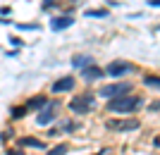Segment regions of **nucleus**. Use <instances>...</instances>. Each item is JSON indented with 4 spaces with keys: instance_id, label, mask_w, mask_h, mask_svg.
<instances>
[{
    "instance_id": "obj_2",
    "label": "nucleus",
    "mask_w": 160,
    "mask_h": 155,
    "mask_svg": "<svg viewBox=\"0 0 160 155\" xmlns=\"http://www.w3.org/2000/svg\"><path fill=\"white\" fill-rule=\"evenodd\" d=\"M93 108H96V98L91 93L74 95L72 100H69V110H72L74 115H86V112H91Z\"/></svg>"
},
{
    "instance_id": "obj_18",
    "label": "nucleus",
    "mask_w": 160,
    "mask_h": 155,
    "mask_svg": "<svg viewBox=\"0 0 160 155\" xmlns=\"http://www.w3.org/2000/svg\"><path fill=\"white\" fill-rule=\"evenodd\" d=\"M148 5L151 7H160V0H148Z\"/></svg>"
},
{
    "instance_id": "obj_19",
    "label": "nucleus",
    "mask_w": 160,
    "mask_h": 155,
    "mask_svg": "<svg viewBox=\"0 0 160 155\" xmlns=\"http://www.w3.org/2000/svg\"><path fill=\"white\" fill-rule=\"evenodd\" d=\"M7 155H24L22 150H7Z\"/></svg>"
},
{
    "instance_id": "obj_7",
    "label": "nucleus",
    "mask_w": 160,
    "mask_h": 155,
    "mask_svg": "<svg viewBox=\"0 0 160 155\" xmlns=\"http://www.w3.org/2000/svg\"><path fill=\"white\" fill-rule=\"evenodd\" d=\"M72 24H74V17H69V14H62V17L50 19V29H53V31H65V29H69Z\"/></svg>"
},
{
    "instance_id": "obj_8",
    "label": "nucleus",
    "mask_w": 160,
    "mask_h": 155,
    "mask_svg": "<svg viewBox=\"0 0 160 155\" xmlns=\"http://www.w3.org/2000/svg\"><path fill=\"white\" fill-rule=\"evenodd\" d=\"M72 88H74V76H62L50 86V91L53 93H65V91H72Z\"/></svg>"
},
{
    "instance_id": "obj_16",
    "label": "nucleus",
    "mask_w": 160,
    "mask_h": 155,
    "mask_svg": "<svg viewBox=\"0 0 160 155\" xmlns=\"http://www.w3.org/2000/svg\"><path fill=\"white\" fill-rule=\"evenodd\" d=\"M27 105H22V108H12V117H14V119H22V117H24V115H27Z\"/></svg>"
},
{
    "instance_id": "obj_22",
    "label": "nucleus",
    "mask_w": 160,
    "mask_h": 155,
    "mask_svg": "<svg viewBox=\"0 0 160 155\" xmlns=\"http://www.w3.org/2000/svg\"><path fill=\"white\" fill-rule=\"evenodd\" d=\"M155 143H158V146H160V138H155Z\"/></svg>"
},
{
    "instance_id": "obj_11",
    "label": "nucleus",
    "mask_w": 160,
    "mask_h": 155,
    "mask_svg": "<svg viewBox=\"0 0 160 155\" xmlns=\"http://www.w3.org/2000/svg\"><path fill=\"white\" fill-rule=\"evenodd\" d=\"M88 65H93V57H91V55H77L72 60L74 69H84V67H88Z\"/></svg>"
},
{
    "instance_id": "obj_15",
    "label": "nucleus",
    "mask_w": 160,
    "mask_h": 155,
    "mask_svg": "<svg viewBox=\"0 0 160 155\" xmlns=\"http://www.w3.org/2000/svg\"><path fill=\"white\" fill-rule=\"evenodd\" d=\"M143 84H146V86H153V88H160V76H143Z\"/></svg>"
},
{
    "instance_id": "obj_20",
    "label": "nucleus",
    "mask_w": 160,
    "mask_h": 155,
    "mask_svg": "<svg viewBox=\"0 0 160 155\" xmlns=\"http://www.w3.org/2000/svg\"><path fill=\"white\" fill-rule=\"evenodd\" d=\"M96 155H112V150H108V148H105V150H100V153H96Z\"/></svg>"
},
{
    "instance_id": "obj_13",
    "label": "nucleus",
    "mask_w": 160,
    "mask_h": 155,
    "mask_svg": "<svg viewBox=\"0 0 160 155\" xmlns=\"http://www.w3.org/2000/svg\"><path fill=\"white\" fill-rule=\"evenodd\" d=\"M67 150H69V146H67V143H60V146H55V148L48 150V155H67Z\"/></svg>"
},
{
    "instance_id": "obj_5",
    "label": "nucleus",
    "mask_w": 160,
    "mask_h": 155,
    "mask_svg": "<svg viewBox=\"0 0 160 155\" xmlns=\"http://www.w3.org/2000/svg\"><path fill=\"white\" fill-rule=\"evenodd\" d=\"M55 110H58V103H50V100H48L46 105H43V110L38 112V117H36V124L48 127L50 122H55Z\"/></svg>"
},
{
    "instance_id": "obj_9",
    "label": "nucleus",
    "mask_w": 160,
    "mask_h": 155,
    "mask_svg": "<svg viewBox=\"0 0 160 155\" xmlns=\"http://www.w3.org/2000/svg\"><path fill=\"white\" fill-rule=\"evenodd\" d=\"M103 74H105V72H103L100 67H96V65H88V67L81 69V76H84L86 81H96V79H100Z\"/></svg>"
},
{
    "instance_id": "obj_21",
    "label": "nucleus",
    "mask_w": 160,
    "mask_h": 155,
    "mask_svg": "<svg viewBox=\"0 0 160 155\" xmlns=\"http://www.w3.org/2000/svg\"><path fill=\"white\" fill-rule=\"evenodd\" d=\"M151 110H160V103H153V105H151Z\"/></svg>"
},
{
    "instance_id": "obj_1",
    "label": "nucleus",
    "mask_w": 160,
    "mask_h": 155,
    "mask_svg": "<svg viewBox=\"0 0 160 155\" xmlns=\"http://www.w3.org/2000/svg\"><path fill=\"white\" fill-rule=\"evenodd\" d=\"M139 105H141L139 95H127V93L108 100V110H110V112H117V115H120V112H134Z\"/></svg>"
},
{
    "instance_id": "obj_4",
    "label": "nucleus",
    "mask_w": 160,
    "mask_h": 155,
    "mask_svg": "<svg viewBox=\"0 0 160 155\" xmlns=\"http://www.w3.org/2000/svg\"><path fill=\"white\" fill-rule=\"evenodd\" d=\"M134 72V67L132 65H129V62H110V65H108L105 67V74L108 76H112V79H117V76H124V74H132Z\"/></svg>"
},
{
    "instance_id": "obj_14",
    "label": "nucleus",
    "mask_w": 160,
    "mask_h": 155,
    "mask_svg": "<svg viewBox=\"0 0 160 155\" xmlns=\"http://www.w3.org/2000/svg\"><path fill=\"white\" fill-rule=\"evenodd\" d=\"M46 98H43V95H38V98H31V100L27 103V108H43V105H46Z\"/></svg>"
},
{
    "instance_id": "obj_10",
    "label": "nucleus",
    "mask_w": 160,
    "mask_h": 155,
    "mask_svg": "<svg viewBox=\"0 0 160 155\" xmlns=\"http://www.w3.org/2000/svg\"><path fill=\"white\" fill-rule=\"evenodd\" d=\"M19 146H22V148H38V150L46 148V143H43V141H38V138H31V136H24V138H19Z\"/></svg>"
},
{
    "instance_id": "obj_12",
    "label": "nucleus",
    "mask_w": 160,
    "mask_h": 155,
    "mask_svg": "<svg viewBox=\"0 0 160 155\" xmlns=\"http://www.w3.org/2000/svg\"><path fill=\"white\" fill-rule=\"evenodd\" d=\"M84 14H86L88 19H93V17H98V19H105V17H108V10H86Z\"/></svg>"
},
{
    "instance_id": "obj_17",
    "label": "nucleus",
    "mask_w": 160,
    "mask_h": 155,
    "mask_svg": "<svg viewBox=\"0 0 160 155\" xmlns=\"http://www.w3.org/2000/svg\"><path fill=\"white\" fill-rule=\"evenodd\" d=\"M53 5H58V0H46V2H43V7H46V10H50Z\"/></svg>"
},
{
    "instance_id": "obj_6",
    "label": "nucleus",
    "mask_w": 160,
    "mask_h": 155,
    "mask_svg": "<svg viewBox=\"0 0 160 155\" xmlns=\"http://www.w3.org/2000/svg\"><path fill=\"white\" fill-rule=\"evenodd\" d=\"M105 127L112 131H132V129H139V119H108Z\"/></svg>"
},
{
    "instance_id": "obj_3",
    "label": "nucleus",
    "mask_w": 160,
    "mask_h": 155,
    "mask_svg": "<svg viewBox=\"0 0 160 155\" xmlns=\"http://www.w3.org/2000/svg\"><path fill=\"white\" fill-rule=\"evenodd\" d=\"M124 93H132V84L129 81H122V84H108V86H103L98 91V95H103V98H117V95H124Z\"/></svg>"
}]
</instances>
